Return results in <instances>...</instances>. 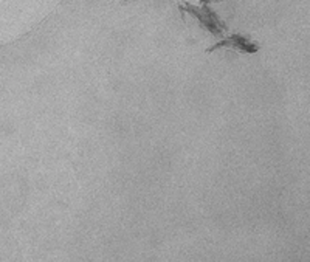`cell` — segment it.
Wrapping results in <instances>:
<instances>
[{"label": "cell", "instance_id": "1", "mask_svg": "<svg viewBox=\"0 0 310 262\" xmlns=\"http://www.w3.org/2000/svg\"><path fill=\"white\" fill-rule=\"evenodd\" d=\"M221 47H231V48L238 50V51H247V53H254V51L258 50V45L250 44L247 39L238 38V36H233V38H230V39H226V41H223L221 44L214 45V47L209 50V51H213L216 48H221Z\"/></svg>", "mask_w": 310, "mask_h": 262}]
</instances>
